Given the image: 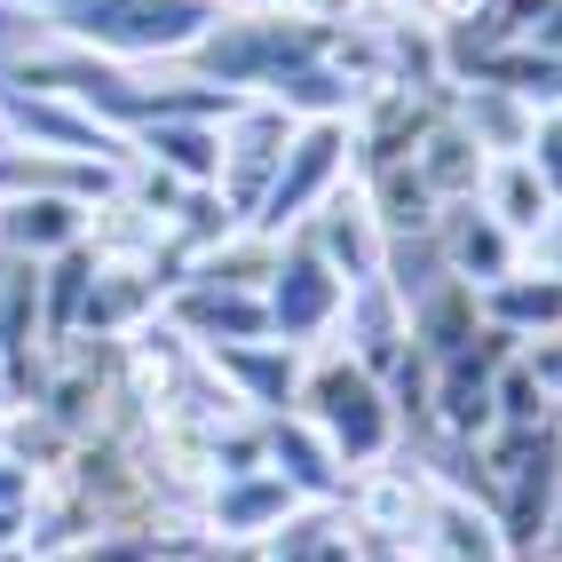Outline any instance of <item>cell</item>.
I'll return each instance as SVG.
<instances>
[{"label":"cell","mask_w":562,"mask_h":562,"mask_svg":"<svg viewBox=\"0 0 562 562\" xmlns=\"http://www.w3.org/2000/svg\"><path fill=\"white\" fill-rule=\"evenodd\" d=\"M0 554H24V507H0Z\"/></svg>","instance_id":"cell-37"},{"label":"cell","mask_w":562,"mask_h":562,"mask_svg":"<svg viewBox=\"0 0 562 562\" xmlns=\"http://www.w3.org/2000/svg\"><path fill=\"white\" fill-rule=\"evenodd\" d=\"M285 9L302 16V24H317V32H349V24L372 9V0H285Z\"/></svg>","instance_id":"cell-32"},{"label":"cell","mask_w":562,"mask_h":562,"mask_svg":"<svg viewBox=\"0 0 562 562\" xmlns=\"http://www.w3.org/2000/svg\"><path fill=\"white\" fill-rule=\"evenodd\" d=\"M515 357H522V372L539 381V396L562 412V333H539V341H522Z\"/></svg>","instance_id":"cell-30"},{"label":"cell","mask_w":562,"mask_h":562,"mask_svg":"<svg viewBox=\"0 0 562 562\" xmlns=\"http://www.w3.org/2000/svg\"><path fill=\"white\" fill-rule=\"evenodd\" d=\"M0 412H9V372H0Z\"/></svg>","instance_id":"cell-40"},{"label":"cell","mask_w":562,"mask_h":562,"mask_svg":"<svg viewBox=\"0 0 562 562\" xmlns=\"http://www.w3.org/2000/svg\"><path fill=\"white\" fill-rule=\"evenodd\" d=\"M333 32L302 24L293 9H214V24L199 32V48L175 71L222 88V95H261L270 80H285L293 64H317Z\"/></svg>","instance_id":"cell-2"},{"label":"cell","mask_w":562,"mask_h":562,"mask_svg":"<svg viewBox=\"0 0 562 562\" xmlns=\"http://www.w3.org/2000/svg\"><path fill=\"white\" fill-rule=\"evenodd\" d=\"M167 261H103L95 254V278H88V302H80V333L88 341H135V333H151L167 317Z\"/></svg>","instance_id":"cell-9"},{"label":"cell","mask_w":562,"mask_h":562,"mask_svg":"<svg viewBox=\"0 0 562 562\" xmlns=\"http://www.w3.org/2000/svg\"><path fill=\"white\" fill-rule=\"evenodd\" d=\"M492 404H499V428H539V420H562V412L539 396V381L522 372V357L499 364V381H492Z\"/></svg>","instance_id":"cell-29"},{"label":"cell","mask_w":562,"mask_h":562,"mask_svg":"<svg viewBox=\"0 0 562 562\" xmlns=\"http://www.w3.org/2000/svg\"><path fill=\"white\" fill-rule=\"evenodd\" d=\"M261 302H270V341L285 349H325L333 333H341V310H349V285L333 278V261L293 231L278 238V270L261 285Z\"/></svg>","instance_id":"cell-5"},{"label":"cell","mask_w":562,"mask_h":562,"mask_svg":"<svg viewBox=\"0 0 562 562\" xmlns=\"http://www.w3.org/2000/svg\"><path fill=\"white\" fill-rule=\"evenodd\" d=\"M357 562H420V554H412L404 539H364V554Z\"/></svg>","instance_id":"cell-36"},{"label":"cell","mask_w":562,"mask_h":562,"mask_svg":"<svg viewBox=\"0 0 562 562\" xmlns=\"http://www.w3.org/2000/svg\"><path fill=\"white\" fill-rule=\"evenodd\" d=\"M483 325H499L515 349L539 341V333H562V278H547V270L522 261L515 278H499L492 293H483Z\"/></svg>","instance_id":"cell-24"},{"label":"cell","mask_w":562,"mask_h":562,"mask_svg":"<svg viewBox=\"0 0 562 562\" xmlns=\"http://www.w3.org/2000/svg\"><path fill=\"white\" fill-rule=\"evenodd\" d=\"M452 111H460V127L483 143V159H522L531 135H539V111L522 95H507V88H452Z\"/></svg>","instance_id":"cell-25"},{"label":"cell","mask_w":562,"mask_h":562,"mask_svg":"<svg viewBox=\"0 0 562 562\" xmlns=\"http://www.w3.org/2000/svg\"><path fill=\"white\" fill-rule=\"evenodd\" d=\"M167 325L191 349H231V341H270V302L231 285H175L167 293Z\"/></svg>","instance_id":"cell-15"},{"label":"cell","mask_w":562,"mask_h":562,"mask_svg":"<svg viewBox=\"0 0 562 562\" xmlns=\"http://www.w3.org/2000/svg\"><path fill=\"white\" fill-rule=\"evenodd\" d=\"M0 507H32V468L9 452V428H0Z\"/></svg>","instance_id":"cell-34"},{"label":"cell","mask_w":562,"mask_h":562,"mask_svg":"<svg viewBox=\"0 0 562 562\" xmlns=\"http://www.w3.org/2000/svg\"><path fill=\"white\" fill-rule=\"evenodd\" d=\"M475 206L492 214L515 246H531V238H539V222L554 214V191L539 182L531 159H492V167H483V182H475Z\"/></svg>","instance_id":"cell-23"},{"label":"cell","mask_w":562,"mask_h":562,"mask_svg":"<svg viewBox=\"0 0 562 562\" xmlns=\"http://www.w3.org/2000/svg\"><path fill=\"white\" fill-rule=\"evenodd\" d=\"M214 364V381L231 389L254 420H278V412L302 404V364L310 349H285V341H231V349H199Z\"/></svg>","instance_id":"cell-11"},{"label":"cell","mask_w":562,"mask_h":562,"mask_svg":"<svg viewBox=\"0 0 562 562\" xmlns=\"http://www.w3.org/2000/svg\"><path fill=\"white\" fill-rule=\"evenodd\" d=\"M412 554L420 562H515L492 499L468 492V483H452V475H436V468H428L420 522H412Z\"/></svg>","instance_id":"cell-8"},{"label":"cell","mask_w":562,"mask_h":562,"mask_svg":"<svg viewBox=\"0 0 562 562\" xmlns=\"http://www.w3.org/2000/svg\"><path fill=\"white\" fill-rule=\"evenodd\" d=\"M88 214L80 199H0V254L24 261H56L71 246H88Z\"/></svg>","instance_id":"cell-20"},{"label":"cell","mask_w":562,"mask_h":562,"mask_svg":"<svg viewBox=\"0 0 562 562\" xmlns=\"http://www.w3.org/2000/svg\"><path fill=\"white\" fill-rule=\"evenodd\" d=\"M522 41H531V48H547V56H562V0H547V16H539L531 32H522Z\"/></svg>","instance_id":"cell-35"},{"label":"cell","mask_w":562,"mask_h":562,"mask_svg":"<svg viewBox=\"0 0 562 562\" xmlns=\"http://www.w3.org/2000/svg\"><path fill=\"white\" fill-rule=\"evenodd\" d=\"M135 159L167 167L191 191H214L222 182V120H159V127L135 135Z\"/></svg>","instance_id":"cell-22"},{"label":"cell","mask_w":562,"mask_h":562,"mask_svg":"<svg viewBox=\"0 0 562 562\" xmlns=\"http://www.w3.org/2000/svg\"><path fill=\"white\" fill-rule=\"evenodd\" d=\"M404 325H412V349H420V357H460L483 333V293L468 278H428L404 302Z\"/></svg>","instance_id":"cell-18"},{"label":"cell","mask_w":562,"mask_h":562,"mask_svg":"<svg viewBox=\"0 0 562 562\" xmlns=\"http://www.w3.org/2000/svg\"><path fill=\"white\" fill-rule=\"evenodd\" d=\"M214 9H285V0H214Z\"/></svg>","instance_id":"cell-38"},{"label":"cell","mask_w":562,"mask_h":562,"mask_svg":"<svg viewBox=\"0 0 562 562\" xmlns=\"http://www.w3.org/2000/svg\"><path fill=\"white\" fill-rule=\"evenodd\" d=\"M302 420L333 443V460L349 468V483L364 475V468H381V460H396L404 452V420H396V404H389V389H381V372H364L341 341H325V349H310V364H302Z\"/></svg>","instance_id":"cell-1"},{"label":"cell","mask_w":562,"mask_h":562,"mask_svg":"<svg viewBox=\"0 0 562 562\" xmlns=\"http://www.w3.org/2000/svg\"><path fill=\"white\" fill-rule=\"evenodd\" d=\"M364 372H389L404 349H412V325H404V293L389 278L372 285H349V310H341V333H333Z\"/></svg>","instance_id":"cell-17"},{"label":"cell","mask_w":562,"mask_h":562,"mask_svg":"<svg viewBox=\"0 0 562 562\" xmlns=\"http://www.w3.org/2000/svg\"><path fill=\"white\" fill-rule=\"evenodd\" d=\"M302 238L333 261V278H341V285L389 278V238H381V214H372V199H364V182H357V175H349L341 191H333V199L302 222Z\"/></svg>","instance_id":"cell-10"},{"label":"cell","mask_w":562,"mask_h":562,"mask_svg":"<svg viewBox=\"0 0 562 562\" xmlns=\"http://www.w3.org/2000/svg\"><path fill=\"white\" fill-rule=\"evenodd\" d=\"M278 270V238H261V231H231V238H214L206 254L182 261V278L175 285H231V293H261Z\"/></svg>","instance_id":"cell-26"},{"label":"cell","mask_w":562,"mask_h":562,"mask_svg":"<svg viewBox=\"0 0 562 562\" xmlns=\"http://www.w3.org/2000/svg\"><path fill=\"white\" fill-rule=\"evenodd\" d=\"M293 515H302V499H293L285 475H270V468L214 475L206 499H199V539L222 547V554H254V547H270Z\"/></svg>","instance_id":"cell-7"},{"label":"cell","mask_w":562,"mask_h":562,"mask_svg":"<svg viewBox=\"0 0 562 562\" xmlns=\"http://www.w3.org/2000/svg\"><path fill=\"white\" fill-rule=\"evenodd\" d=\"M460 88H507V95H522L531 111H562V56L515 41V48H499V56L483 64L475 80H460Z\"/></svg>","instance_id":"cell-27"},{"label":"cell","mask_w":562,"mask_h":562,"mask_svg":"<svg viewBox=\"0 0 562 562\" xmlns=\"http://www.w3.org/2000/svg\"><path fill=\"white\" fill-rule=\"evenodd\" d=\"M531 562H562V547H539V554H531Z\"/></svg>","instance_id":"cell-39"},{"label":"cell","mask_w":562,"mask_h":562,"mask_svg":"<svg viewBox=\"0 0 562 562\" xmlns=\"http://www.w3.org/2000/svg\"><path fill=\"white\" fill-rule=\"evenodd\" d=\"M349 175H357V135H349V120H310V127H293L285 167H278L270 199H261V214L246 222V231H261V238H293L333 191H341Z\"/></svg>","instance_id":"cell-4"},{"label":"cell","mask_w":562,"mask_h":562,"mask_svg":"<svg viewBox=\"0 0 562 562\" xmlns=\"http://www.w3.org/2000/svg\"><path fill=\"white\" fill-rule=\"evenodd\" d=\"M357 182H364L372 214H381V238H389V246H428V238H436V222H443V199H436L428 182H420V167H412V159L364 167Z\"/></svg>","instance_id":"cell-19"},{"label":"cell","mask_w":562,"mask_h":562,"mask_svg":"<svg viewBox=\"0 0 562 562\" xmlns=\"http://www.w3.org/2000/svg\"><path fill=\"white\" fill-rule=\"evenodd\" d=\"M522 159H531L539 182L562 199V111H539V135H531V151H522Z\"/></svg>","instance_id":"cell-31"},{"label":"cell","mask_w":562,"mask_h":562,"mask_svg":"<svg viewBox=\"0 0 562 562\" xmlns=\"http://www.w3.org/2000/svg\"><path fill=\"white\" fill-rule=\"evenodd\" d=\"M420 499H428V460H420V452H396V460L364 468V475L349 483L341 515L357 522L364 539H404V547H412V522H420Z\"/></svg>","instance_id":"cell-12"},{"label":"cell","mask_w":562,"mask_h":562,"mask_svg":"<svg viewBox=\"0 0 562 562\" xmlns=\"http://www.w3.org/2000/svg\"><path fill=\"white\" fill-rule=\"evenodd\" d=\"M522 261H531V270H547V278H562V199H554V214L539 222V238L522 246Z\"/></svg>","instance_id":"cell-33"},{"label":"cell","mask_w":562,"mask_h":562,"mask_svg":"<svg viewBox=\"0 0 562 562\" xmlns=\"http://www.w3.org/2000/svg\"><path fill=\"white\" fill-rule=\"evenodd\" d=\"M302 120H285L278 103H261V95H238L231 111H222V182H214V199L231 206L238 222L261 214V199H270V182L285 167V143Z\"/></svg>","instance_id":"cell-6"},{"label":"cell","mask_w":562,"mask_h":562,"mask_svg":"<svg viewBox=\"0 0 562 562\" xmlns=\"http://www.w3.org/2000/svg\"><path fill=\"white\" fill-rule=\"evenodd\" d=\"M436 261H443V278H468L475 293H492L499 278L522 270V246L475 199H460V206H443V222H436Z\"/></svg>","instance_id":"cell-14"},{"label":"cell","mask_w":562,"mask_h":562,"mask_svg":"<svg viewBox=\"0 0 562 562\" xmlns=\"http://www.w3.org/2000/svg\"><path fill=\"white\" fill-rule=\"evenodd\" d=\"M206 24H214V0H80V9H64L41 32L64 41V48L103 56V64L167 71V64H182V56L199 48Z\"/></svg>","instance_id":"cell-3"},{"label":"cell","mask_w":562,"mask_h":562,"mask_svg":"<svg viewBox=\"0 0 562 562\" xmlns=\"http://www.w3.org/2000/svg\"><path fill=\"white\" fill-rule=\"evenodd\" d=\"M120 167L103 159H64V151H32V143H0V199H111Z\"/></svg>","instance_id":"cell-16"},{"label":"cell","mask_w":562,"mask_h":562,"mask_svg":"<svg viewBox=\"0 0 562 562\" xmlns=\"http://www.w3.org/2000/svg\"><path fill=\"white\" fill-rule=\"evenodd\" d=\"M88 278H95V246H71V254L41 261V325H48V349L80 333V302H88Z\"/></svg>","instance_id":"cell-28"},{"label":"cell","mask_w":562,"mask_h":562,"mask_svg":"<svg viewBox=\"0 0 562 562\" xmlns=\"http://www.w3.org/2000/svg\"><path fill=\"white\" fill-rule=\"evenodd\" d=\"M412 167H420V182H428L443 206H460V199H475V182H483L492 159H483V143L460 127V111L443 103L436 120L420 127V143H412Z\"/></svg>","instance_id":"cell-21"},{"label":"cell","mask_w":562,"mask_h":562,"mask_svg":"<svg viewBox=\"0 0 562 562\" xmlns=\"http://www.w3.org/2000/svg\"><path fill=\"white\" fill-rule=\"evenodd\" d=\"M0 562H24V554H0Z\"/></svg>","instance_id":"cell-41"},{"label":"cell","mask_w":562,"mask_h":562,"mask_svg":"<svg viewBox=\"0 0 562 562\" xmlns=\"http://www.w3.org/2000/svg\"><path fill=\"white\" fill-rule=\"evenodd\" d=\"M261 468L285 475L302 507H341L349 499V468L333 460V443L302 420V412H278V420L261 428Z\"/></svg>","instance_id":"cell-13"},{"label":"cell","mask_w":562,"mask_h":562,"mask_svg":"<svg viewBox=\"0 0 562 562\" xmlns=\"http://www.w3.org/2000/svg\"><path fill=\"white\" fill-rule=\"evenodd\" d=\"M0 143H9V135H0Z\"/></svg>","instance_id":"cell-42"}]
</instances>
